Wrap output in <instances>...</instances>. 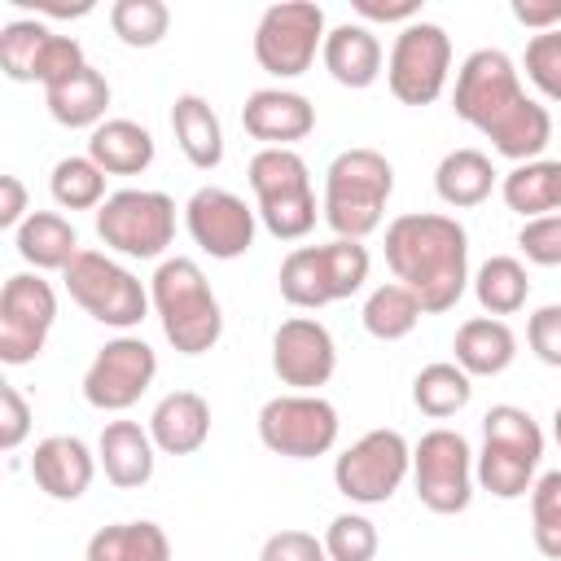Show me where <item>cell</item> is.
<instances>
[{
  "instance_id": "24",
  "label": "cell",
  "mask_w": 561,
  "mask_h": 561,
  "mask_svg": "<svg viewBox=\"0 0 561 561\" xmlns=\"http://www.w3.org/2000/svg\"><path fill=\"white\" fill-rule=\"evenodd\" d=\"M320 61L324 70L333 75V83L342 88H373L381 79V39L373 35V26L364 22H337L329 35H324V48H320Z\"/></svg>"
},
{
  "instance_id": "8",
  "label": "cell",
  "mask_w": 561,
  "mask_h": 561,
  "mask_svg": "<svg viewBox=\"0 0 561 561\" xmlns=\"http://www.w3.org/2000/svg\"><path fill=\"white\" fill-rule=\"evenodd\" d=\"M66 280V294L96 320V324H110V329H136L145 316H149V289L110 254L101 250H79L70 259V267L61 272Z\"/></svg>"
},
{
  "instance_id": "33",
  "label": "cell",
  "mask_w": 561,
  "mask_h": 561,
  "mask_svg": "<svg viewBox=\"0 0 561 561\" xmlns=\"http://www.w3.org/2000/svg\"><path fill=\"white\" fill-rule=\"evenodd\" d=\"M469 280H473L478 307L486 316H495V320L517 316L526 307V298H530V276H526L522 259H513V254H491Z\"/></svg>"
},
{
  "instance_id": "6",
  "label": "cell",
  "mask_w": 561,
  "mask_h": 561,
  "mask_svg": "<svg viewBox=\"0 0 561 561\" xmlns=\"http://www.w3.org/2000/svg\"><path fill=\"white\" fill-rule=\"evenodd\" d=\"M368 267H373V259H368L364 241L333 237L324 245H294L276 272V285L289 307L320 311L329 302L359 294L368 280Z\"/></svg>"
},
{
  "instance_id": "3",
  "label": "cell",
  "mask_w": 561,
  "mask_h": 561,
  "mask_svg": "<svg viewBox=\"0 0 561 561\" xmlns=\"http://www.w3.org/2000/svg\"><path fill=\"white\" fill-rule=\"evenodd\" d=\"M149 302L162 324V337L180 355H206L224 337L219 298H215L206 272L197 267V259H188V254L158 263V272L149 276Z\"/></svg>"
},
{
  "instance_id": "40",
  "label": "cell",
  "mask_w": 561,
  "mask_h": 561,
  "mask_svg": "<svg viewBox=\"0 0 561 561\" xmlns=\"http://www.w3.org/2000/svg\"><path fill=\"white\" fill-rule=\"evenodd\" d=\"M522 66H526V79L535 83V92L543 101H561V26L530 35Z\"/></svg>"
},
{
  "instance_id": "23",
  "label": "cell",
  "mask_w": 561,
  "mask_h": 561,
  "mask_svg": "<svg viewBox=\"0 0 561 561\" xmlns=\"http://www.w3.org/2000/svg\"><path fill=\"white\" fill-rule=\"evenodd\" d=\"M96 460L105 469V478L118 491H136L153 478L158 465V447L149 438V425L140 421H105L101 438H96Z\"/></svg>"
},
{
  "instance_id": "47",
  "label": "cell",
  "mask_w": 561,
  "mask_h": 561,
  "mask_svg": "<svg viewBox=\"0 0 561 561\" xmlns=\"http://www.w3.org/2000/svg\"><path fill=\"white\" fill-rule=\"evenodd\" d=\"M26 215H31L26 210V184L18 175H0V228L18 232Z\"/></svg>"
},
{
  "instance_id": "16",
  "label": "cell",
  "mask_w": 561,
  "mask_h": 561,
  "mask_svg": "<svg viewBox=\"0 0 561 561\" xmlns=\"http://www.w3.org/2000/svg\"><path fill=\"white\" fill-rule=\"evenodd\" d=\"M57 320V294L39 272H13L0 289V359L9 368L31 364Z\"/></svg>"
},
{
  "instance_id": "42",
  "label": "cell",
  "mask_w": 561,
  "mask_h": 561,
  "mask_svg": "<svg viewBox=\"0 0 561 561\" xmlns=\"http://www.w3.org/2000/svg\"><path fill=\"white\" fill-rule=\"evenodd\" d=\"M526 342H530V351H535L539 364L561 368V302H548V307L530 311V320H526Z\"/></svg>"
},
{
  "instance_id": "48",
  "label": "cell",
  "mask_w": 561,
  "mask_h": 561,
  "mask_svg": "<svg viewBox=\"0 0 561 561\" xmlns=\"http://www.w3.org/2000/svg\"><path fill=\"white\" fill-rule=\"evenodd\" d=\"M22 4H31V9H39V13H53V18H83V13H92V0H79V4H57V0H22Z\"/></svg>"
},
{
  "instance_id": "21",
  "label": "cell",
  "mask_w": 561,
  "mask_h": 561,
  "mask_svg": "<svg viewBox=\"0 0 561 561\" xmlns=\"http://www.w3.org/2000/svg\"><path fill=\"white\" fill-rule=\"evenodd\" d=\"M96 456L79 434H48L31 451V478L48 500H79L96 478Z\"/></svg>"
},
{
  "instance_id": "11",
  "label": "cell",
  "mask_w": 561,
  "mask_h": 561,
  "mask_svg": "<svg viewBox=\"0 0 561 561\" xmlns=\"http://www.w3.org/2000/svg\"><path fill=\"white\" fill-rule=\"evenodd\" d=\"M337 408L324 394H276L259 408V443L285 460H316L337 443Z\"/></svg>"
},
{
  "instance_id": "10",
  "label": "cell",
  "mask_w": 561,
  "mask_h": 561,
  "mask_svg": "<svg viewBox=\"0 0 561 561\" xmlns=\"http://www.w3.org/2000/svg\"><path fill=\"white\" fill-rule=\"evenodd\" d=\"M412 486H416V500L438 513V517H451V513H465L469 500H473V447L460 430H425L412 447Z\"/></svg>"
},
{
  "instance_id": "37",
  "label": "cell",
  "mask_w": 561,
  "mask_h": 561,
  "mask_svg": "<svg viewBox=\"0 0 561 561\" xmlns=\"http://www.w3.org/2000/svg\"><path fill=\"white\" fill-rule=\"evenodd\" d=\"M110 26L127 48H153L171 31V9L162 0H114Z\"/></svg>"
},
{
  "instance_id": "17",
  "label": "cell",
  "mask_w": 561,
  "mask_h": 561,
  "mask_svg": "<svg viewBox=\"0 0 561 561\" xmlns=\"http://www.w3.org/2000/svg\"><path fill=\"white\" fill-rule=\"evenodd\" d=\"M158 377V355L145 337H131V333H118L110 337L88 373H83V399L96 408V412H127Z\"/></svg>"
},
{
  "instance_id": "49",
  "label": "cell",
  "mask_w": 561,
  "mask_h": 561,
  "mask_svg": "<svg viewBox=\"0 0 561 561\" xmlns=\"http://www.w3.org/2000/svg\"><path fill=\"white\" fill-rule=\"evenodd\" d=\"M552 438H557V447H561V403H557V412H552Z\"/></svg>"
},
{
  "instance_id": "12",
  "label": "cell",
  "mask_w": 561,
  "mask_h": 561,
  "mask_svg": "<svg viewBox=\"0 0 561 561\" xmlns=\"http://www.w3.org/2000/svg\"><path fill=\"white\" fill-rule=\"evenodd\" d=\"M412 473V443L399 430H368L333 460V486L351 504H386Z\"/></svg>"
},
{
  "instance_id": "32",
  "label": "cell",
  "mask_w": 561,
  "mask_h": 561,
  "mask_svg": "<svg viewBox=\"0 0 561 561\" xmlns=\"http://www.w3.org/2000/svg\"><path fill=\"white\" fill-rule=\"evenodd\" d=\"M83 561H171V539L158 522H114L88 539Z\"/></svg>"
},
{
  "instance_id": "29",
  "label": "cell",
  "mask_w": 561,
  "mask_h": 561,
  "mask_svg": "<svg viewBox=\"0 0 561 561\" xmlns=\"http://www.w3.org/2000/svg\"><path fill=\"white\" fill-rule=\"evenodd\" d=\"M13 245L35 272H66L70 259L79 254V232L57 210H31L13 232Z\"/></svg>"
},
{
  "instance_id": "5",
  "label": "cell",
  "mask_w": 561,
  "mask_h": 561,
  "mask_svg": "<svg viewBox=\"0 0 561 561\" xmlns=\"http://www.w3.org/2000/svg\"><path fill=\"white\" fill-rule=\"evenodd\" d=\"M543 456L539 421L517 403H495L482 416V451L473 456V482L495 500H522L535 486Z\"/></svg>"
},
{
  "instance_id": "30",
  "label": "cell",
  "mask_w": 561,
  "mask_h": 561,
  "mask_svg": "<svg viewBox=\"0 0 561 561\" xmlns=\"http://www.w3.org/2000/svg\"><path fill=\"white\" fill-rule=\"evenodd\" d=\"M44 105L53 114V123L61 127H101L105 123V110H110V83L96 66H83L75 70L70 79L44 88Z\"/></svg>"
},
{
  "instance_id": "4",
  "label": "cell",
  "mask_w": 561,
  "mask_h": 561,
  "mask_svg": "<svg viewBox=\"0 0 561 561\" xmlns=\"http://www.w3.org/2000/svg\"><path fill=\"white\" fill-rule=\"evenodd\" d=\"M390 193H394V167H390V158L377 153V149H368V145H355V149H342L329 162L320 215L333 228V237L364 241V237H373L381 228Z\"/></svg>"
},
{
  "instance_id": "1",
  "label": "cell",
  "mask_w": 561,
  "mask_h": 561,
  "mask_svg": "<svg viewBox=\"0 0 561 561\" xmlns=\"http://www.w3.org/2000/svg\"><path fill=\"white\" fill-rule=\"evenodd\" d=\"M451 110L456 118L478 127L513 167L535 162L552 140V114L543 110V101L526 96L522 70L504 48H473L460 61Z\"/></svg>"
},
{
  "instance_id": "18",
  "label": "cell",
  "mask_w": 561,
  "mask_h": 561,
  "mask_svg": "<svg viewBox=\"0 0 561 561\" xmlns=\"http://www.w3.org/2000/svg\"><path fill=\"white\" fill-rule=\"evenodd\" d=\"M184 228L197 241V250H206L210 259H241L254 245L259 232V210L245 206V197H237L232 188L219 184H202L188 202H184Z\"/></svg>"
},
{
  "instance_id": "28",
  "label": "cell",
  "mask_w": 561,
  "mask_h": 561,
  "mask_svg": "<svg viewBox=\"0 0 561 561\" xmlns=\"http://www.w3.org/2000/svg\"><path fill=\"white\" fill-rule=\"evenodd\" d=\"M500 171L491 167V158L482 149H451L443 153V162L434 167V193L443 206L451 210H469V206H482L495 188Z\"/></svg>"
},
{
  "instance_id": "36",
  "label": "cell",
  "mask_w": 561,
  "mask_h": 561,
  "mask_svg": "<svg viewBox=\"0 0 561 561\" xmlns=\"http://www.w3.org/2000/svg\"><path fill=\"white\" fill-rule=\"evenodd\" d=\"M48 193L61 210H101V202L110 197L105 193V171L88 158V153H70L53 167L48 175Z\"/></svg>"
},
{
  "instance_id": "46",
  "label": "cell",
  "mask_w": 561,
  "mask_h": 561,
  "mask_svg": "<svg viewBox=\"0 0 561 561\" xmlns=\"http://www.w3.org/2000/svg\"><path fill=\"white\" fill-rule=\"evenodd\" d=\"M355 13L364 18V26L368 22H416V13H421V0H355Z\"/></svg>"
},
{
  "instance_id": "2",
  "label": "cell",
  "mask_w": 561,
  "mask_h": 561,
  "mask_svg": "<svg viewBox=\"0 0 561 561\" xmlns=\"http://www.w3.org/2000/svg\"><path fill=\"white\" fill-rule=\"evenodd\" d=\"M386 263L425 316L451 311L469 289V237L451 215L408 210L386 224Z\"/></svg>"
},
{
  "instance_id": "39",
  "label": "cell",
  "mask_w": 561,
  "mask_h": 561,
  "mask_svg": "<svg viewBox=\"0 0 561 561\" xmlns=\"http://www.w3.org/2000/svg\"><path fill=\"white\" fill-rule=\"evenodd\" d=\"M377 526L364 513H337L324 530L329 561H373L377 557Z\"/></svg>"
},
{
  "instance_id": "34",
  "label": "cell",
  "mask_w": 561,
  "mask_h": 561,
  "mask_svg": "<svg viewBox=\"0 0 561 561\" xmlns=\"http://www.w3.org/2000/svg\"><path fill=\"white\" fill-rule=\"evenodd\" d=\"M469 399H473V377L456 359H434L412 377V403L434 421L456 416L460 408H469Z\"/></svg>"
},
{
  "instance_id": "41",
  "label": "cell",
  "mask_w": 561,
  "mask_h": 561,
  "mask_svg": "<svg viewBox=\"0 0 561 561\" xmlns=\"http://www.w3.org/2000/svg\"><path fill=\"white\" fill-rule=\"evenodd\" d=\"M517 250L535 267H561V215L526 219L522 232H517Z\"/></svg>"
},
{
  "instance_id": "35",
  "label": "cell",
  "mask_w": 561,
  "mask_h": 561,
  "mask_svg": "<svg viewBox=\"0 0 561 561\" xmlns=\"http://www.w3.org/2000/svg\"><path fill=\"white\" fill-rule=\"evenodd\" d=\"M421 316H425V311H421L416 294H412L408 285H399V280L377 285V289L364 298V311H359L364 333L377 337V342H399V337H408V333L421 324Z\"/></svg>"
},
{
  "instance_id": "45",
  "label": "cell",
  "mask_w": 561,
  "mask_h": 561,
  "mask_svg": "<svg viewBox=\"0 0 561 561\" xmlns=\"http://www.w3.org/2000/svg\"><path fill=\"white\" fill-rule=\"evenodd\" d=\"M508 13H513V22H522V26L535 31V35L561 26V0H513Z\"/></svg>"
},
{
  "instance_id": "7",
  "label": "cell",
  "mask_w": 561,
  "mask_h": 561,
  "mask_svg": "<svg viewBox=\"0 0 561 561\" xmlns=\"http://www.w3.org/2000/svg\"><path fill=\"white\" fill-rule=\"evenodd\" d=\"M254 188V210L276 241H302L316 228L311 167L298 149H259L245 167Z\"/></svg>"
},
{
  "instance_id": "44",
  "label": "cell",
  "mask_w": 561,
  "mask_h": 561,
  "mask_svg": "<svg viewBox=\"0 0 561 561\" xmlns=\"http://www.w3.org/2000/svg\"><path fill=\"white\" fill-rule=\"evenodd\" d=\"M31 434V403L22 399L18 386H0V447L4 451H18Z\"/></svg>"
},
{
  "instance_id": "9",
  "label": "cell",
  "mask_w": 561,
  "mask_h": 561,
  "mask_svg": "<svg viewBox=\"0 0 561 561\" xmlns=\"http://www.w3.org/2000/svg\"><path fill=\"white\" fill-rule=\"evenodd\" d=\"M96 237L123 259H162L175 241V202L162 188H118L96 210Z\"/></svg>"
},
{
  "instance_id": "26",
  "label": "cell",
  "mask_w": 561,
  "mask_h": 561,
  "mask_svg": "<svg viewBox=\"0 0 561 561\" xmlns=\"http://www.w3.org/2000/svg\"><path fill=\"white\" fill-rule=\"evenodd\" d=\"M171 131H175L180 153H184L197 171H215V167L224 162V127H219V114L210 110L206 96L180 92V96L171 101Z\"/></svg>"
},
{
  "instance_id": "15",
  "label": "cell",
  "mask_w": 561,
  "mask_h": 561,
  "mask_svg": "<svg viewBox=\"0 0 561 561\" xmlns=\"http://www.w3.org/2000/svg\"><path fill=\"white\" fill-rule=\"evenodd\" d=\"M83 66H88V57L75 35H57L53 26H44L35 18H13L0 26V70L13 83L53 88Z\"/></svg>"
},
{
  "instance_id": "14",
  "label": "cell",
  "mask_w": 561,
  "mask_h": 561,
  "mask_svg": "<svg viewBox=\"0 0 561 561\" xmlns=\"http://www.w3.org/2000/svg\"><path fill=\"white\" fill-rule=\"evenodd\" d=\"M324 9L311 0H285L263 9L254 26V61L276 79H298L324 48Z\"/></svg>"
},
{
  "instance_id": "22",
  "label": "cell",
  "mask_w": 561,
  "mask_h": 561,
  "mask_svg": "<svg viewBox=\"0 0 561 561\" xmlns=\"http://www.w3.org/2000/svg\"><path fill=\"white\" fill-rule=\"evenodd\" d=\"M149 438L162 456H193L210 438V403L197 390H171L149 412Z\"/></svg>"
},
{
  "instance_id": "31",
  "label": "cell",
  "mask_w": 561,
  "mask_h": 561,
  "mask_svg": "<svg viewBox=\"0 0 561 561\" xmlns=\"http://www.w3.org/2000/svg\"><path fill=\"white\" fill-rule=\"evenodd\" d=\"M500 197L522 219L561 215V158H535V162L513 167L500 180Z\"/></svg>"
},
{
  "instance_id": "20",
  "label": "cell",
  "mask_w": 561,
  "mask_h": 561,
  "mask_svg": "<svg viewBox=\"0 0 561 561\" xmlns=\"http://www.w3.org/2000/svg\"><path fill=\"white\" fill-rule=\"evenodd\" d=\"M241 127L263 149H294L316 131V105L294 88H259L241 105Z\"/></svg>"
},
{
  "instance_id": "27",
  "label": "cell",
  "mask_w": 561,
  "mask_h": 561,
  "mask_svg": "<svg viewBox=\"0 0 561 561\" xmlns=\"http://www.w3.org/2000/svg\"><path fill=\"white\" fill-rule=\"evenodd\" d=\"M88 158L105 175H140L153 167V136L136 118H105L88 136Z\"/></svg>"
},
{
  "instance_id": "38",
  "label": "cell",
  "mask_w": 561,
  "mask_h": 561,
  "mask_svg": "<svg viewBox=\"0 0 561 561\" xmlns=\"http://www.w3.org/2000/svg\"><path fill=\"white\" fill-rule=\"evenodd\" d=\"M530 535L548 561H561V469H548L530 486Z\"/></svg>"
},
{
  "instance_id": "19",
  "label": "cell",
  "mask_w": 561,
  "mask_h": 561,
  "mask_svg": "<svg viewBox=\"0 0 561 561\" xmlns=\"http://www.w3.org/2000/svg\"><path fill=\"white\" fill-rule=\"evenodd\" d=\"M272 373L298 394H320V386H329V377L337 373L333 333L316 316L280 320L272 333Z\"/></svg>"
},
{
  "instance_id": "25",
  "label": "cell",
  "mask_w": 561,
  "mask_h": 561,
  "mask_svg": "<svg viewBox=\"0 0 561 561\" xmlns=\"http://www.w3.org/2000/svg\"><path fill=\"white\" fill-rule=\"evenodd\" d=\"M451 351L469 377H500L517 359V333L495 316H473L456 329Z\"/></svg>"
},
{
  "instance_id": "13",
  "label": "cell",
  "mask_w": 561,
  "mask_h": 561,
  "mask_svg": "<svg viewBox=\"0 0 561 561\" xmlns=\"http://www.w3.org/2000/svg\"><path fill=\"white\" fill-rule=\"evenodd\" d=\"M451 79V35L438 22H408L386 61V88L403 105H434Z\"/></svg>"
},
{
  "instance_id": "43",
  "label": "cell",
  "mask_w": 561,
  "mask_h": 561,
  "mask_svg": "<svg viewBox=\"0 0 561 561\" xmlns=\"http://www.w3.org/2000/svg\"><path fill=\"white\" fill-rule=\"evenodd\" d=\"M259 561H329V552L311 530H276L263 539Z\"/></svg>"
}]
</instances>
